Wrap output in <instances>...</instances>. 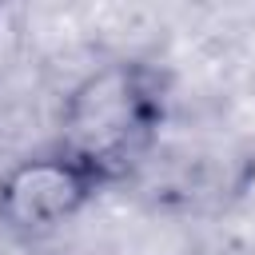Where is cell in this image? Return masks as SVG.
<instances>
[{"instance_id": "6da1fadb", "label": "cell", "mask_w": 255, "mask_h": 255, "mask_svg": "<svg viewBox=\"0 0 255 255\" xmlns=\"http://www.w3.org/2000/svg\"><path fill=\"white\" fill-rule=\"evenodd\" d=\"M167 92L147 64H108L80 80L64 104V147L120 179L159 135Z\"/></svg>"}, {"instance_id": "7a4b0ae2", "label": "cell", "mask_w": 255, "mask_h": 255, "mask_svg": "<svg viewBox=\"0 0 255 255\" xmlns=\"http://www.w3.org/2000/svg\"><path fill=\"white\" fill-rule=\"evenodd\" d=\"M108 183L112 179L96 163L56 143L12 163L0 175V219L24 235L56 231L76 219Z\"/></svg>"}]
</instances>
